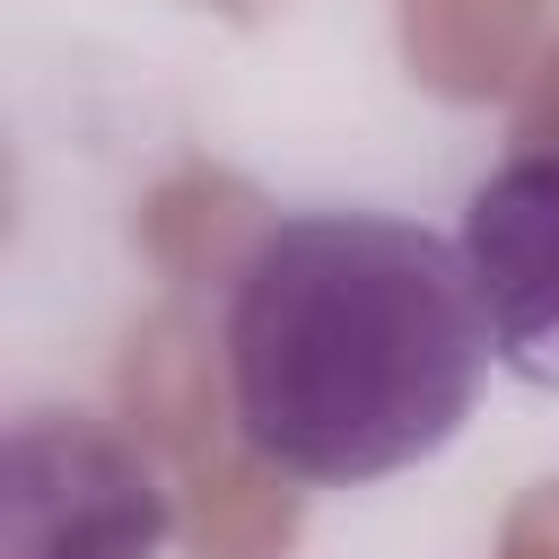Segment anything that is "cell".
I'll return each mask as SVG.
<instances>
[{
  "label": "cell",
  "mask_w": 559,
  "mask_h": 559,
  "mask_svg": "<svg viewBox=\"0 0 559 559\" xmlns=\"http://www.w3.org/2000/svg\"><path fill=\"white\" fill-rule=\"evenodd\" d=\"M166 498L148 463L96 419H17L9 437V559H148Z\"/></svg>",
  "instance_id": "obj_2"
},
{
  "label": "cell",
  "mask_w": 559,
  "mask_h": 559,
  "mask_svg": "<svg viewBox=\"0 0 559 559\" xmlns=\"http://www.w3.org/2000/svg\"><path fill=\"white\" fill-rule=\"evenodd\" d=\"M489 323L445 245L384 210H297L253 236L227 297L236 437L314 489H358L437 454L480 393Z\"/></svg>",
  "instance_id": "obj_1"
},
{
  "label": "cell",
  "mask_w": 559,
  "mask_h": 559,
  "mask_svg": "<svg viewBox=\"0 0 559 559\" xmlns=\"http://www.w3.org/2000/svg\"><path fill=\"white\" fill-rule=\"evenodd\" d=\"M454 245L489 323V358L515 384L559 393V148H524L480 175Z\"/></svg>",
  "instance_id": "obj_3"
}]
</instances>
